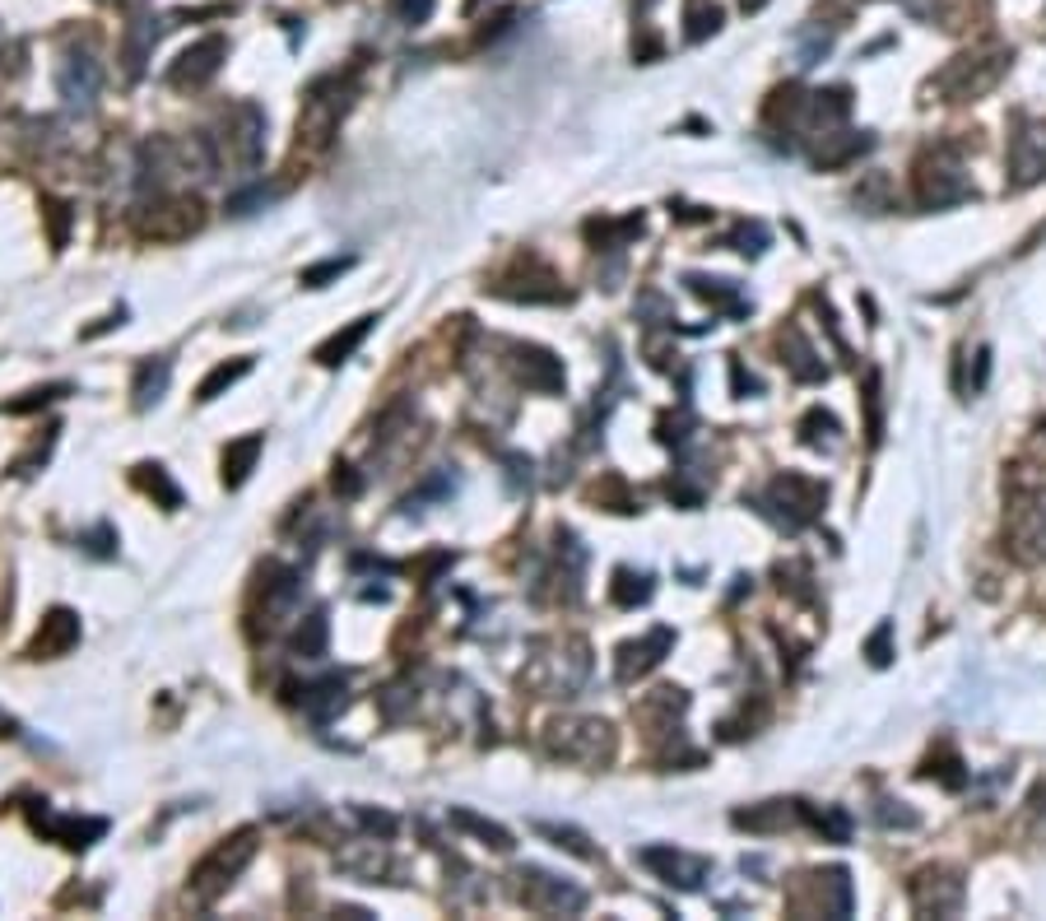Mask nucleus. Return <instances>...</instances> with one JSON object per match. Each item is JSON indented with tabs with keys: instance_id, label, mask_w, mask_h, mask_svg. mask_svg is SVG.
I'll list each match as a JSON object with an SVG mask.
<instances>
[{
	"instance_id": "obj_1",
	"label": "nucleus",
	"mask_w": 1046,
	"mask_h": 921,
	"mask_svg": "<svg viewBox=\"0 0 1046 921\" xmlns=\"http://www.w3.org/2000/svg\"><path fill=\"white\" fill-rule=\"evenodd\" d=\"M1005 549L1019 563H1046V475L1037 465L1005 475Z\"/></svg>"
},
{
	"instance_id": "obj_2",
	"label": "nucleus",
	"mask_w": 1046,
	"mask_h": 921,
	"mask_svg": "<svg viewBox=\"0 0 1046 921\" xmlns=\"http://www.w3.org/2000/svg\"><path fill=\"white\" fill-rule=\"evenodd\" d=\"M1009 61H1014V51H1009L1005 43H982L972 51H958L945 71L926 84V89L939 94V102H972V98H982V94L996 89V84L1005 80V71H1009Z\"/></svg>"
},
{
	"instance_id": "obj_3",
	"label": "nucleus",
	"mask_w": 1046,
	"mask_h": 921,
	"mask_svg": "<svg viewBox=\"0 0 1046 921\" xmlns=\"http://www.w3.org/2000/svg\"><path fill=\"white\" fill-rule=\"evenodd\" d=\"M912 191L921 210H949L976 196V186L968 178V163L953 145H926L912 163Z\"/></svg>"
},
{
	"instance_id": "obj_4",
	"label": "nucleus",
	"mask_w": 1046,
	"mask_h": 921,
	"mask_svg": "<svg viewBox=\"0 0 1046 921\" xmlns=\"http://www.w3.org/2000/svg\"><path fill=\"white\" fill-rule=\"evenodd\" d=\"M545 750L554 759L600 768V763L615 759V726L600 717H558L545 726Z\"/></svg>"
},
{
	"instance_id": "obj_5",
	"label": "nucleus",
	"mask_w": 1046,
	"mask_h": 921,
	"mask_svg": "<svg viewBox=\"0 0 1046 921\" xmlns=\"http://www.w3.org/2000/svg\"><path fill=\"white\" fill-rule=\"evenodd\" d=\"M824 502H828L824 484L810 480V475L787 471V475H777L773 484H767V494L758 498V512L773 517L781 531H805L810 521L824 512Z\"/></svg>"
},
{
	"instance_id": "obj_6",
	"label": "nucleus",
	"mask_w": 1046,
	"mask_h": 921,
	"mask_svg": "<svg viewBox=\"0 0 1046 921\" xmlns=\"http://www.w3.org/2000/svg\"><path fill=\"white\" fill-rule=\"evenodd\" d=\"M252 857H256V828H242V833H233V838H223L196 871H191V898L215 902L242 871H247Z\"/></svg>"
},
{
	"instance_id": "obj_7",
	"label": "nucleus",
	"mask_w": 1046,
	"mask_h": 921,
	"mask_svg": "<svg viewBox=\"0 0 1046 921\" xmlns=\"http://www.w3.org/2000/svg\"><path fill=\"white\" fill-rule=\"evenodd\" d=\"M512 880H516V884H512L516 902H521V908H531V912H539V917H563V912L572 917V912L586 908V894H582V889H572L568 880L539 871V865H526V871H516Z\"/></svg>"
},
{
	"instance_id": "obj_8",
	"label": "nucleus",
	"mask_w": 1046,
	"mask_h": 921,
	"mask_svg": "<svg viewBox=\"0 0 1046 921\" xmlns=\"http://www.w3.org/2000/svg\"><path fill=\"white\" fill-rule=\"evenodd\" d=\"M907 898L921 917H958L968 902V884L953 865H921L907 884Z\"/></svg>"
},
{
	"instance_id": "obj_9",
	"label": "nucleus",
	"mask_w": 1046,
	"mask_h": 921,
	"mask_svg": "<svg viewBox=\"0 0 1046 921\" xmlns=\"http://www.w3.org/2000/svg\"><path fill=\"white\" fill-rule=\"evenodd\" d=\"M1046 178V121L1014 117L1009 135V186H1033Z\"/></svg>"
},
{
	"instance_id": "obj_10",
	"label": "nucleus",
	"mask_w": 1046,
	"mask_h": 921,
	"mask_svg": "<svg viewBox=\"0 0 1046 921\" xmlns=\"http://www.w3.org/2000/svg\"><path fill=\"white\" fill-rule=\"evenodd\" d=\"M642 865L647 871H656L660 880L670 884V889H703L707 875H711V861L707 857H689V851H679V847H647L642 851Z\"/></svg>"
},
{
	"instance_id": "obj_11",
	"label": "nucleus",
	"mask_w": 1046,
	"mask_h": 921,
	"mask_svg": "<svg viewBox=\"0 0 1046 921\" xmlns=\"http://www.w3.org/2000/svg\"><path fill=\"white\" fill-rule=\"evenodd\" d=\"M223 57H229V43H223V38L191 43L182 57H178V65L168 71V84H172V89H200V84H209V80L219 75Z\"/></svg>"
},
{
	"instance_id": "obj_12",
	"label": "nucleus",
	"mask_w": 1046,
	"mask_h": 921,
	"mask_svg": "<svg viewBox=\"0 0 1046 921\" xmlns=\"http://www.w3.org/2000/svg\"><path fill=\"white\" fill-rule=\"evenodd\" d=\"M670 647H674V633H670V629H652L647 638L623 642V647H619V662H615L619 684H633V680H642L647 670H656L660 662H666Z\"/></svg>"
},
{
	"instance_id": "obj_13",
	"label": "nucleus",
	"mask_w": 1046,
	"mask_h": 921,
	"mask_svg": "<svg viewBox=\"0 0 1046 921\" xmlns=\"http://www.w3.org/2000/svg\"><path fill=\"white\" fill-rule=\"evenodd\" d=\"M149 210L154 215H139V233L145 238L178 242L200 229V201H163V205H149Z\"/></svg>"
},
{
	"instance_id": "obj_14",
	"label": "nucleus",
	"mask_w": 1046,
	"mask_h": 921,
	"mask_svg": "<svg viewBox=\"0 0 1046 921\" xmlns=\"http://www.w3.org/2000/svg\"><path fill=\"white\" fill-rule=\"evenodd\" d=\"M33 814V828L47 833L51 843H61L70 851H84L89 843H98L102 833H108V824L102 820H80V814H51V810H28Z\"/></svg>"
},
{
	"instance_id": "obj_15",
	"label": "nucleus",
	"mask_w": 1046,
	"mask_h": 921,
	"mask_svg": "<svg viewBox=\"0 0 1046 921\" xmlns=\"http://www.w3.org/2000/svg\"><path fill=\"white\" fill-rule=\"evenodd\" d=\"M75 642H80V615L75 610H51L42 619V629L33 633L24 656L28 662H57V656H65Z\"/></svg>"
},
{
	"instance_id": "obj_16",
	"label": "nucleus",
	"mask_w": 1046,
	"mask_h": 921,
	"mask_svg": "<svg viewBox=\"0 0 1046 921\" xmlns=\"http://www.w3.org/2000/svg\"><path fill=\"white\" fill-rule=\"evenodd\" d=\"M800 820H805V805L800 801H763V805L735 810V828H749V833H781Z\"/></svg>"
},
{
	"instance_id": "obj_17",
	"label": "nucleus",
	"mask_w": 1046,
	"mask_h": 921,
	"mask_svg": "<svg viewBox=\"0 0 1046 921\" xmlns=\"http://www.w3.org/2000/svg\"><path fill=\"white\" fill-rule=\"evenodd\" d=\"M516 377L526 381L531 391H558V387H563V363H558L549 350L516 344Z\"/></svg>"
},
{
	"instance_id": "obj_18",
	"label": "nucleus",
	"mask_w": 1046,
	"mask_h": 921,
	"mask_svg": "<svg viewBox=\"0 0 1046 921\" xmlns=\"http://www.w3.org/2000/svg\"><path fill=\"white\" fill-rule=\"evenodd\" d=\"M777 344H781V363L791 368V377L795 381H824L828 377V368H824V359L814 354V344L800 336V326H787V331L777 336Z\"/></svg>"
},
{
	"instance_id": "obj_19",
	"label": "nucleus",
	"mask_w": 1046,
	"mask_h": 921,
	"mask_svg": "<svg viewBox=\"0 0 1046 921\" xmlns=\"http://www.w3.org/2000/svg\"><path fill=\"white\" fill-rule=\"evenodd\" d=\"M98 61L94 57H65L57 71V89L65 102H94L98 98Z\"/></svg>"
},
{
	"instance_id": "obj_20",
	"label": "nucleus",
	"mask_w": 1046,
	"mask_h": 921,
	"mask_svg": "<svg viewBox=\"0 0 1046 921\" xmlns=\"http://www.w3.org/2000/svg\"><path fill=\"white\" fill-rule=\"evenodd\" d=\"M373 326H377V317H358V322H349L344 331H336V336H330L326 344H317V354H312V359H317L321 368H340V363H344L349 354H354L363 340H368V331H373Z\"/></svg>"
},
{
	"instance_id": "obj_21",
	"label": "nucleus",
	"mask_w": 1046,
	"mask_h": 921,
	"mask_svg": "<svg viewBox=\"0 0 1046 921\" xmlns=\"http://www.w3.org/2000/svg\"><path fill=\"white\" fill-rule=\"evenodd\" d=\"M260 447H266V438H260V433H247V438H238V443L223 447V484H229V489H242V484H247L252 465H256V457H260Z\"/></svg>"
},
{
	"instance_id": "obj_22",
	"label": "nucleus",
	"mask_w": 1046,
	"mask_h": 921,
	"mask_svg": "<svg viewBox=\"0 0 1046 921\" xmlns=\"http://www.w3.org/2000/svg\"><path fill=\"white\" fill-rule=\"evenodd\" d=\"M818 908L824 917H851V875L842 865H832V871H818Z\"/></svg>"
},
{
	"instance_id": "obj_23",
	"label": "nucleus",
	"mask_w": 1046,
	"mask_h": 921,
	"mask_svg": "<svg viewBox=\"0 0 1046 921\" xmlns=\"http://www.w3.org/2000/svg\"><path fill=\"white\" fill-rule=\"evenodd\" d=\"M921 777H935L939 787H949V791H963V787H968V768H963V759H958L949 744H939V750L926 759Z\"/></svg>"
},
{
	"instance_id": "obj_24",
	"label": "nucleus",
	"mask_w": 1046,
	"mask_h": 921,
	"mask_svg": "<svg viewBox=\"0 0 1046 921\" xmlns=\"http://www.w3.org/2000/svg\"><path fill=\"white\" fill-rule=\"evenodd\" d=\"M168 363L159 359V363H139V373H135V387H131V396H135V410H149L159 396L168 391Z\"/></svg>"
},
{
	"instance_id": "obj_25",
	"label": "nucleus",
	"mask_w": 1046,
	"mask_h": 921,
	"mask_svg": "<svg viewBox=\"0 0 1046 921\" xmlns=\"http://www.w3.org/2000/svg\"><path fill=\"white\" fill-rule=\"evenodd\" d=\"M717 28H721V5H717V0H689V5H684V38L703 43Z\"/></svg>"
},
{
	"instance_id": "obj_26",
	"label": "nucleus",
	"mask_w": 1046,
	"mask_h": 921,
	"mask_svg": "<svg viewBox=\"0 0 1046 921\" xmlns=\"http://www.w3.org/2000/svg\"><path fill=\"white\" fill-rule=\"evenodd\" d=\"M689 289L697 293V299H707L711 307H726V312H735V317H740V312L749 307V303L740 299V289L730 284V280H707V275H689Z\"/></svg>"
},
{
	"instance_id": "obj_27",
	"label": "nucleus",
	"mask_w": 1046,
	"mask_h": 921,
	"mask_svg": "<svg viewBox=\"0 0 1046 921\" xmlns=\"http://www.w3.org/2000/svg\"><path fill=\"white\" fill-rule=\"evenodd\" d=\"M303 707L317 722H326L336 707H344V680H340V675H330V680H321V684H307L303 689Z\"/></svg>"
},
{
	"instance_id": "obj_28",
	"label": "nucleus",
	"mask_w": 1046,
	"mask_h": 921,
	"mask_svg": "<svg viewBox=\"0 0 1046 921\" xmlns=\"http://www.w3.org/2000/svg\"><path fill=\"white\" fill-rule=\"evenodd\" d=\"M609 596L623 610H633V605H647L652 601V578L647 572H633V568H619L615 572V586H609Z\"/></svg>"
},
{
	"instance_id": "obj_29",
	"label": "nucleus",
	"mask_w": 1046,
	"mask_h": 921,
	"mask_svg": "<svg viewBox=\"0 0 1046 921\" xmlns=\"http://www.w3.org/2000/svg\"><path fill=\"white\" fill-rule=\"evenodd\" d=\"M539 838H554V847H563L572 851V857H582V861H600V847H591V838L582 828H568V824H535Z\"/></svg>"
},
{
	"instance_id": "obj_30",
	"label": "nucleus",
	"mask_w": 1046,
	"mask_h": 921,
	"mask_svg": "<svg viewBox=\"0 0 1046 921\" xmlns=\"http://www.w3.org/2000/svg\"><path fill=\"white\" fill-rule=\"evenodd\" d=\"M805 820L824 833V843H851V814L842 805H824V810L805 805Z\"/></svg>"
},
{
	"instance_id": "obj_31",
	"label": "nucleus",
	"mask_w": 1046,
	"mask_h": 921,
	"mask_svg": "<svg viewBox=\"0 0 1046 921\" xmlns=\"http://www.w3.org/2000/svg\"><path fill=\"white\" fill-rule=\"evenodd\" d=\"M252 373V359H233V363H219V368L215 373H209L205 381H200V387H196V401H215V396L219 391H229V387H238V381L242 377H247Z\"/></svg>"
},
{
	"instance_id": "obj_32",
	"label": "nucleus",
	"mask_w": 1046,
	"mask_h": 921,
	"mask_svg": "<svg viewBox=\"0 0 1046 921\" xmlns=\"http://www.w3.org/2000/svg\"><path fill=\"white\" fill-rule=\"evenodd\" d=\"M451 824H457V828H465V833H475V838H484V843L494 847V851H512V847H516L508 828L488 824V820H479V814H470V810H451Z\"/></svg>"
},
{
	"instance_id": "obj_33",
	"label": "nucleus",
	"mask_w": 1046,
	"mask_h": 921,
	"mask_svg": "<svg viewBox=\"0 0 1046 921\" xmlns=\"http://www.w3.org/2000/svg\"><path fill=\"white\" fill-rule=\"evenodd\" d=\"M832 51V28H824V24H810V28H800L795 33V57H800V65H818Z\"/></svg>"
},
{
	"instance_id": "obj_34",
	"label": "nucleus",
	"mask_w": 1046,
	"mask_h": 921,
	"mask_svg": "<svg viewBox=\"0 0 1046 921\" xmlns=\"http://www.w3.org/2000/svg\"><path fill=\"white\" fill-rule=\"evenodd\" d=\"M642 233V215H628L623 223H609V219H600V223H586V238L591 242H600L605 252H615V247H623L628 238H637Z\"/></svg>"
},
{
	"instance_id": "obj_35",
	"label": "nucleus",
	"mask_w": 1046,
	"mask_h": 921,
	"mask_svg": "<svg viewBox=\"0 0 1046 921\" xmlns=\"http://www.w3.org/2000/svg\"><path fill=\"white\" fill-rule=\"evenodd\" d=\"M135 480H139V489L154 494V498L163 502V508H182V489L168 480L163 465H135Z\"/></svg>"
},
{
	"instance_id": "obj_36",
	"label": "nucleus",
	"mask_w": 1046,
	"mask_h": 921,
	"mask_svg": "<svg viewBox=\"0 0 1046 921\" xmlns=\"http://www.w3.org/2000/svg\"><path fill=\"white\" fill-rule=\"evenodd\" d=\"M861 401H865V433H869V447H879V438H884V391H879V373H875V368L865 373V391H861Z\"/></svg>"
},
{
	"instance_id": "obj_37",
	"label": "nucleus",
	"mask_w": 1046,
	"mask_h": 921,
	"mask_svg": "<svg viewBox=\"0 0 1046 921\" xmlns=\"http://www.w3.org/2000/svg\"><path fill=\"white\" fill-rule=\"evenodd\" d=\"M888 191H893V182H888V172H869V178L856 186V205L869 215H884V210H893V201H888Z\"/></svg>"
},
{
	"instance_id": "obj_38",
	"label": "nucleus",
	"mask_w": 1046,
	"mask_h": 921,
	"mask_svg": "<svg viewBox=\"0 0 1046 921\" xmlns=\"http://www.w3.org/2000/svg\"><path fill=\"white\" fill-rule=\"evenodd\" d=\"M837 433H842V428H837V420H832V414L828 410H810L805 414V420H800V438H805L810 447H837Z\"/></svg>"
},
{
	"instance_id": "obj_39",
	"label": "nucleus",
	"mask_w": 1046,
	"mask_h": 921,
	"mask_svg": "<svg viewBox=\"0 0 1046 921\" xmlns=\"http://www.w3.org/2000/svg\"><path fill=\"white\" fill-rule=\"evenodd\" d=\"M349 266H354V256H330V260H321V266H307V270L299 275V280H303L307 289H326L330 280H340V275H344Z\"/></svg>"
},
{
	"instance_id": "obj_40",
	"label": "nucleus",
	"mask_w": 1046,
	"mask_h": 921,
	"mask_svg": "<svg viewBox=\"0 0 1046 921\" xmlns=\"http://www.w3.org/2000/svg\"><path fill=\"white\" fill-rule=\"evenodd\" d=\"M70 387L65 381H51V387H33V391H24V401H5L0 410L5 414H28V410H38V405H47V401H57V396H65Z\"/></svg>"
},
{
	"instance_id": "obj_41",
	"label": "nucleus",
	"mask_w": 1046,
	"mask_h": 921,
	"mask_svg": "<svg viewBox=\"0 0 1046 921\" xmlns=\"http://www.w3.org/2000/svg\"><path fill=\"white\" fill-rule=\"evenodd\" d=\"M293 652H299V656H321V652H326V619H321V615L307 619V633L299 629V638H293Z\"/></svg>"
},
{
	"instance_id": "obj_42",
	"label": "nucleus",
	"mask_w": 1046,
	"mask_h": 921,
	"mask_svg": "<svg viewBox=\"0 0 1046 921\" xmlns=\"http://www.w3.org/2000/svg\"><path fill=\"white\" fill-rule=\"evenodd\" d=\"M865 656H869V666H888V662H893V623H879V629L869 633Z\"/></svg>"
},
{
	"instance_id": "obj_43",
	"label": "nucleus",
	"mask_w": 1046,
	"mask_h": 921,
	"mask_svg": "<svg viewBox=\"0 0 1046 921\" xmlns=\"http://www.w3.org/2000/svg\"><path fill=\"white\" fill-rule=\"evenodd\" d=\"M730 242H735V252H744V256H763L767 229H763V223H740V229L730 233Z\"/></svg>"
},
{
	"instance_id": "obj_44",
	"label": "nucleus",
	"mask_w": 1046,
	"mask_h": 921,
	"mask_svg": "<svg viewBox=\"0 0 1046 921\" xmlns=\"http://www.w3.org/2000/svg\"><path fill=\"white\" fill-rule=\"evenodd\" d=\"M391 14L400 24H424L433 14V0H391Z\"/></svg>"
},
{
	"instance_id": "obj_45",
	"label": "nucleus",
	"mask_w": 1046,
	"mask_h": 921,
	"mask_svg": "<svg viewBox=\"0 0 1046 921\" xmlns=\"http://www.w3.org/2000/svg\"><path fill=\"white\" fill-rule=\"evenodd\" d=\"M879 824H888V828H916L921 820H916V810H907L902 801H884V805H879Z\"/></svg>"
},
{
	"instance_id": "obj_46",
	"label": "nucleus",
	"mask_w": 1046,
	"mask_h": 921,
	"mask_svg": "<svg viewBox=\"0 0 1046 921\" xmlns=\"http://www.w3.org/2000/svg\"><path fill=\"white\" fill-rule=\"evenodd\" d=\"M358 824L368 828V833H381V838H391V833H396V820H391V814H373V810H358Z\"/></svg>"
},
{
	"instance_id": "obj_47",
	"label": "nucleus",
	"mask_w": 1046,
	"mask_h": 921,
	"mask_svg": "<svg viewBox=\"0 0 1046 921\" xmlns=\"http://www.w3.org/2000/svg\"><path fill=\"white\" fill-rule=\"evenodd\" d=\"M986 373H990V350H976V368H972V381H968V396L986 387Z\"/></svg>"
},
{
	"instance_id": "obj_48",
	"label": "nucleus",
	"mask_w": 1046,
	"mask_h": 921,
	"mask_svg": "<svg viewBox=\"0 0 1046 921\" xmlns=\"http://www.w3.org/2000/svg\"><path fill=\"white\" fill-rule=\"evenodd\" d=\"M0 736H20V722L5 717V712H0Z\"/></svg>"
},
{
	"instance_id": "obj_49",
	"label": "nucleus",
	"mask_w": 1046,
	"mask_h": 921,
	"mask_svg": "<svg viewBox=\"0 0 1046 921\" xmlns=\"http://www.w3.org/2000/svg\"><path fill=\"white\" fill-rule=\"evenodd\" d=\"M740 10H744V14H758V10H767V0H740Z\"/></svg>"
}]
</instances>
